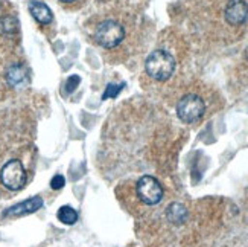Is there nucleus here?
I'll use <instances>...</instances> for the list:
<instances>
[{
	"label": "nucleus",
	"instance_id": "6",
	"mask_svg": "<svg viewBox=\"0 0 248 247\" xmlns=\"http://www.w3.org/2000/svg\"><path fill=\"white\" fill-rule=\"evenodd\" d=\"M225 21L230 26H241L248 18V5L245 0H230L224 9Z\"/></svg>",
	"mask_w": 248,
	"mask_h": 247
},
{
	"label": "nucleus",
	"instance_id": "1",
	"mask_svg": "<svg viewBox=\"0 0 248 247\" xmlns=\"http://www.w3.org/2000/svg\"><path fill=\"white\" fill-rule=\"evenodd\" d=\"M145 70L151 78L166 81L175 70V58L163 49L151 52L145 61Z\"/></svg>",
	"mask_w": 248,
	"mask_h": 247
},
{
	"label": "nucleus",
	"instance_id": "2",
	"mask_svg": "<svg viewBox=\"0 0 248 247\" xmlns=\"http://www.w3.org/2000/svg\"><path fill=\"white\" fill-rule=\"evenodd\" d=\"M125 38L124 26L116 20H104L94 29V41L104 49H113Z\"/></svg>",
	"mask_w": 248,
	"mask_h": 247
},
{
	"label": "nucleus",
	"instance_id": "14",
	"mask_svg": "<svg viewBox=\"0 0 248 247\" xmlns=\"http://www.w3.org/2000/svg\"><path fill=\"white\" fill-rule=\"evenodd\" d=\"M79 81H81V78L78 77V75H72V77H69V80L66 82V90H67V93H72L75 89H77Z\"/></svg>",
	"mask_w": 248,
	"mask_h": 247
},
{
	"label": "nucleus",
	"instance_id": "3",
	"mask_svg": "<svg viewBox=\"0 0 248 247\" xmlns=\"http://www.w3.org/2000/svg\"><path fill=\"white\" fill-rule=\"evenodd\" d=\"M0 181L9 191H20L28 181V173L23 164L17 159L8 160L0 169Z\"/></svg>",
	"mask_w": 248,
	"mask_h": 247
},
{
	"label": "nucleus",
	"instance_id": "5",
	"mask_svg": "<svg viewBox=\"0 0 248 247\" xmlns=\"http://www.w3.org/2000/svg\"><path fill=\"white\" fill-rule=\"evenodd\" d=\"M136 192H137L139 200L148 206H154L163 198V186H161L160 181L153 176L140 177L136 183Z\"/></svg>",
	"mask_w": 248,
	"mask_h": 247
},
{
	"label": "nucleus",
	"instance_id": "15",
	"mask_svg": "<svg viewBox=\"0 0 248 247\" xmlns=\"http://www.w3.org/2000/svg\"><path fill=\"white\" fill-rule=\"evenodd\" d=\"M64 185H66V180H64V177L62 176H55L52 180H50V186H52V189H61Z\"/></svg>",
	"mask_w": 248,
	"mask_h": 247
},
{
	"label": "nucleus",
	"instance_id": "16",
	"mask_svg": "<svg viewBox=\"0 0 248 247\" xmlns=\"http://www.w3.org/2000/svg\"><path fill=\"white\" fill-rule=\"evenodd\" d=\"M60 2H64V3H72V2H77V0H60Z\"/></svg>",
	"mask_w": 248,
	"mask_h": 247
},
{
	"label": "nucleus",
	"instance_id": "10",
	"mask_svg": "<svg viewBox=\"0 0 248 247\" xmlns=\"http://www.w3.org/2000/svg\"><path fill=\"white\" fill-rule=\"evenodd\" d=\"M6 80L11 85H18L26 80V70L21 64H13L6 72Z\"/></svg>",
	"mask_w": 248,
	"mask_h": 247
},
{
	"label": "nucleus",
	"instance_id": "13",
	"mask_svg": "<svg viewBox=\"0 0 248 247\" xmlns=\"http://www.w3.org/2000/svg\"><path fill=\"white\" fill-rule=\"evenodd\" d=\"M124 82L122 84H108L107 85V89H105V92H104V95H102V98L104 99H108V98H114V96H117L121 93V90L124 89Z\"/></svg>",
	"mask_w": 248,
	"mask_h": 247
},
{
	"label": "nucleus",
	"instance_id": "8",
	"mask_svg": "<svg viewBox=\"0 0 248 247\" xmlns=\"http://www.w3.org/2000/svg\"><path fill=\"white\" fill-rule=\"evenodd\" d=\"M29 13L40 25H49L53 18V14L49 6L43 2H38V0H31L29 2Z\"/></svg>",
	"mask_w": 248,
	"mask_h": 247
},
{
	"label": "nucleus",
	"instance_id": "11",
	"mask_svg": "<svg viewBox=\"0 0 248 247\" xmlns=\"http://www.w3.org/2000/svg\"><path fill=\"white\" fill-rule=\"evenodd\" d=\"M57 217L61 223L64 224H75L78 221V214L72 206H61L58 209Z\"/></svg>",
	"mask_w": 248,
	"mask_h": 247
},
{
	"label": "nucleus",
	"instance_id": "4",
	"mask_svg": "<svg viewBox=\"0 0 248 247\" xmlns=\"http://www.w3.org/2000/svg\"><path fill=\"white\" fill-rule=\"evenodd\" d=\"M204 112H206V104L198 95L189 93L178 101L177 104V115L186 124H193L200 121Z\"/></svg>",
	"mask_w": 248,
	"mask_h": 247
},
{
	"label": "nucleus",
	"instance_id": "12",
	"mask_svg": "<svg viewBox=\"0 0 248 247\" xmlns=\"http://www.w3.org/2000/svg\"><path fill=\"white\" fill-rule=\"evenodd\" d=\"M18 29V21L16 17H3L0 20V31L3 34H14Z\"/></svg>",
	"mask_w": 248,
	"mask_h": 247
},
{
	"label": "nucleus",
	"instance_id": "7",
	"mask_svg": "<svg viewBox=\"0 0 248 247\" xmlns=\"http://www.w3.org/2000/svg\"><path fill=\"white\" fill-rule=\"evenodd\" d=\"M43 206V198L41 197H32L29 200H25L18 203V205L9 208L3 212V217L6 218H11V217H23V215H28V214H32L38 211L40 208Z\"/></svg>",
	"mask_w": 248,
	"mask_h": 247
},
{
	"label": "nucleus",
	"instance_id": "9",
	"mask_svg": "<svg viewBox=\"0 0 248 247\" xmlns=\"http://www.w3.org/2000/svg\"><path fill=\"white\" fill-rule=\"evenodd\" d=\"M166 217L172 224H183L187 220V209L181 203H172L166 209Z\"/></svg>",
	"mask_w": 248,
	"mask_h": 247
}]
</instances>
